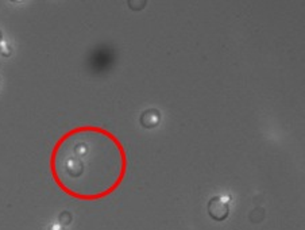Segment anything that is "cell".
<instances>
[{"label":"cell","instance_id":"obj_1","mask_svg":"<svg viewBox=\"0 0 305 230\" xmlns=\"http://www.w3.org/2000/svg\"><path fill=\"white\" fill-rule=\"evenodd\" d=\"M49 167L64 194L93 202L107 198L122 185L128 157L117 136L87 125L72 129L57 139Z\"/></svg>","mask_w":305,"mask_h":230},{"label":"cell","instance_id":"obj_2","mask_svg":"<svg viewBox=\"0 0 305 230\" xmlns=\"http://www.w3.org/2000/svg\"><path fill=\"white\" fill-rule=\"evenodd\" d=\"M208 213L214 220L223 221L229 215V205L222 198H214L209 202Z\"/></svg>","mask_w":305,"mask_h":230},{"label":"cell","instance_id":"obj_3","mask_svg":"<svg viewBox=\"0 0 305 230\" xmlns=\"http://www.w3.org/2000/svg\"><path fill=\"white\" fill-rule=\"evenodd\" d=\"M161 121V114L158 113V110L155 108H150L146 110L145 113L141 115V125L146 129H152L157 126Z\"/></svg>","mask_w":305,"mask_h":230},{"label":"cell","instance_id":"obj_4","mask_svg":"<svg viewBox=\"0 0 305 230\" xmlns=\"http://www.w3.org/2000/svg\"><path fill=\"white\" fill-rule=\"evenodd\" d=\"M72 221V215L71 213H68V211H64V213H61V215H60V222H61L62 226H66L71 224Z\"/></svg>","mask_w":305,"mask_h":230},{"label":"cell","instance_id":"obj_5","mask_svg":"<svg viewBox=\"0 0 305 230\" xmlns=\"http://www.w3.org/2000/svg\"><path fill=\"white\" fill-rule=\"evenodd\" d=\"M0 53H1L4 57H10L11 53H12L10 45H7V44H1V45H0Z\"/></svg>","mask_w":305,"mask_h":230},{"label":"cell","instance_id":"obj_6","mask_svg":"<svg viewBox=\"0 0 305 230\" xmlns=\"http://www.w3.org/2000/svg\"><path fill=\"white\" fill-rule=\"evenodd\" d=\"M49 230H65V229H64V226L54 225V226H51V228Z\"/></svg>","mask_w":305,"mask_h":230},{"label":"cell","instance_id":"obj_7","mask_svg":"<svg viewBox=\"0 0 305 230\" xmlns=\"http://www.w3.org/2000/svg\"><path fill=\"white\" fill-rule=\"evenodd\" d=\"M1 41H3V34H1V31H0V44H1Z\"/></svg>","mask_w":305,"mask_h":230}]
</instances>
